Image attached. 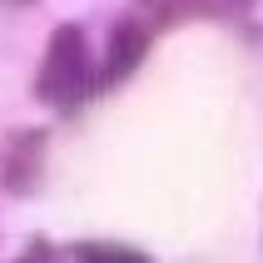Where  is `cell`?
<instances>
[{"instance_id": "5", "label": "cell", "mask_w": 263, "mask_h": 263, "mask_svg": "<svg viewBox=\"0 0 263 263\" xmlns=\"http://www.w3.org/2000/svg\"><path fill=\"white\" fill-rule=\"evenodd\" d=\"M5 5H30V0H5Z\"/></svg>"}, {"instance_id": "2", "label": "cell", "mask_w": 263, "mask_h": 263, "mask_svg": "<svg viewBox=\"0 0 263 263\" xmlns=\"http://www.w3.org/2000/svg\"><path fill=\"white\" fill-rule=\"evenodd\" d=\"M40 164H45V134L40 129L10 134L5 159H0V184H5L10 194H30L35 184H40Z\"/></svg>"}, {"instance_id": "4", "label": "cell", "mask_w": 263, "mask_h": 263, "mask_svg": "<svg viewBox=\"0 0 263 263\" xmlns=\"http://www.w3.org/2000/svg\"><path fill=\"white\" fill-rule=\"evenodd\" d=\"M74 258H100V263H109V258H124V263H149V253H139V249H115V243H74Z\"/></svg>"}, {"instance_id": "1", "label": "cell", "mask_w": 263, "mask_h": 263, "mask_svg": "<svg viewBox=\"0 0 263 263\" xmlns=\"http://www.w3.org/2000/svg\"><path fill=\"white\" fill-rule=\"evenodd\" d=\"M89 95V50L80 25H60L45 45L40 74H35V100L50 109H74Z\"/></svg>"}, {"instance_id": "3", "label": "cell", "mask_w": 263, "mask_h": 263, "mask_svg": "<svg viewBox=\"0 0 263 263\" xmlns=\"http://www.w3.org/2000/svg\"><path fill=\"white\" fill-rule=\"evenodd\" d=\"M144 50H149V25L144 20H119L109 30V60H104V85H119L129 80L139 65H144Z\"/></svg>"}]
</instances>
